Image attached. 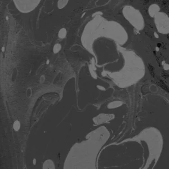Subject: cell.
Here are the masks:
<instances>
[{"label": "cell", "instance_id": "cell-1", "mask_svg": "<svg viewBox=\"0 0 169 169\" xmlns=\"http://www.w3.org/2000/svg\"><path fill=\"white\" fill-rule=\"evenodd\" d=\"M17 10L22 13H29L39 5L41 0H12Z\"/></svg>", "mask_w": 169, "mask_h": 169}, {"label": "cell", "instance_id": "cell-2", "mask_svg": "<svg viewBox=\"0 0 169 169\" xmlns=\"http://www.w3.org/2000/svg\"><path fill=\"white\" fill-rule=\"evenodd\" d=\"M54 162H52L50 159H48L45 162L44 164L43 165V168L44 169H52L54 168Z\"/></svg>", "mask_w": 169, "mask_h": 169}, {"label": "cell", "instance_id": "cell-3", "mask_svg": "<svg viewBox=\"0 0 169 169\" xmlns=\"http://www.w3.org/2000/svg\"><path fill=\"white\" fill-rule=\"evenodd\" d=\"M20 128V123L19 121H15L13 124V128L15 131H18Z\"/></svg>", "mask_w": 169, "mask_h": 169}, {"label": "cell", "instance_id": "cell-4", "mask_svg": "<svg viewBox=\"0 0 169 169\" xmlns=\"http://www.w3.org/2000/svg\"><path fill=\"white\" fill-rule=\"evenodd\" d=\"M60 49H61V47H60V45H59V44H57V45H55V46H54V51L55 53H57L60 50Z\"/></svg>", "mask_w": 169, "mask_h": 169}, {"label": "cell", "instance_id": "cell-5", "mask_svg": "<svg viewBox=\"0 0 169 169\" xmlns=\"http://www.w3.org/2000/svg\"><path fill=\"white\" fill-rule=\"evenodd\" d=\"M36 159H33V164H35V165L36 164Z\"/></svg>", "mask_w": 169, "mask_h": 169}]
</instances>
